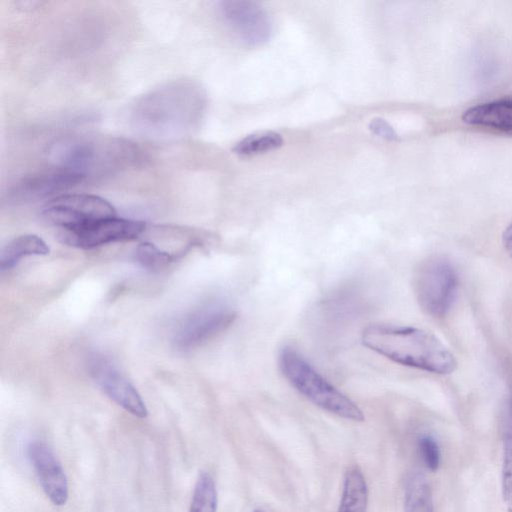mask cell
I'll return each instance as SVG.
<instances>
[{"mask_svg": "<svg viewBox=\"0 0 512 512\" xmlns=\"http://www.w3.org/2000/svg\"><path fill=\"white\" fill-rule=\"evenodd\" d=\"M206 104V94L198 83L176 80L139 97L131 108L130 120L147 137L177 138L198 127Z\"/></svg>", "mask_w": 512, "mask_h": 512, "instance_id": "6da1fadb", "label": "cell"}, {"mask_svg": "<svg viewBox=\"0 0 512 512\" xmlns=\"http://www.w3.org/2000/svg\"><path fill=\"white\" fill-rule=\"evenodd\" d=\"M361 339L370 350L404 366L436 374H449L457 366L450 350L435 335L419 328L371 324Z\"/></svg>", "mask_w": 512, "mask_h": 512, "instance_id": "7a4b0ae2", "label": "cell"}, {"mask_svg": "<svg viewBox=\"0 0 512 512\" xmlns=\"http://www.w3.org/2000/svg\"><path fill=\"white\" fill-rule=\"evenodd\" d=\"M56 168L83 180L121 170L139 159L138 148L129 140L111 136H80L61 140L51 149Z\"/></svg>", "mask_w": 512, "mask_h": 512, "instance_id": "3957f363", "label": "cell"}, {"mask_svg": "<svg viewBox=\"0 0 512 512\" xmlns=\"http://www.w3.org/2000/svg\"><path fill=\"white\" fill-rule=\"evenodd\" d=\"M278 365L290 385L315 406L353 422L365 419L358 405L326 380L293 347L285 346L280 350Z\"/></svg>", "mask_w": 512, "mask_h": 512, "instance_id": "277c9868", "label": "cell"}, {"mask_svg": "<svg viewBox=\"0 0 512 512\" xmlns=\"http://www.w3.org/2000/svg\"><path fill=\"white\" fill-rule=\"evenodd\" d=\"M458 276L451 263L442 258L425 261L414 277V292L421 309L428 315L443 317L454 302Z\"/></svg>", "mask_w": 512, "mask_h": 512, "instance_id": "5b68a950", "label": "cell"}, {"mask_svg": "<svg viewBox=\"0 0 512 512\" xmlns=\"http://www.w3.org/2000/svg\"><path fill=\"white\" fill-rule=\"evenodd\" d=\"M42 216L60 231H67L96 220L115 217L117 212L110 202L96 195L62 194L45 204Z\"/></svg>", "mask_w": 512, "mask_h": 512, "instance_id": "8992f818", "label": "cell"}, {"mask_svg": "<svg viewBox=\"0 0 512 512\" xmlns=\"http://www.w3.org/2000/svg\"><path fill=\"white\" fill-rule=\"evenodd\" d=\"M237 318L236 311L220 302L208 303L186 316L178 325L174 344L178 349L198 347L225 331Z\"/></svg>", "mask_w": 512, "mask_h": 512, "instance_id": "52a82bcc", "label": "cell"}, {"mask_svg": "<svg viewBox=\"0 0 512 512\" xmlns=\"http://www.w3.org/2000/svg\"><path fill=\"white\" fill-rule=\"evenodd\" d=\"M219 13L236 37L247 46H261L271 37L273 24L259 3L249 0H225L218 3Z\"/></svg>", "mask_w": 512, "mask_h": 512, "instance_id": "ba28073f", "label": "cell"}, {"mask_svg": "<svg viewBox=\"0 0 512 512\" xmlns=\"http://www.w3.org/2000/svg\"><path fill=\"white\" fill-rule=\"evenodd\" d=\"M143 221L118 216L93 221L81 227L60 231L59 237L65 244L91 249L101 245L133 240L144 230Z\"/></svg>", "mask_w": 512, "mask_h": 512, "instance_id": "9c48e42d", "label": "cell"}, {"mask_svg": "<svg viewBox=\"0 0 512 512\" xmlns=\"http://www.w3.org/2000/svg\"><path fill=\"white\" fill-rule=\"evenodd\" d=\"M89 366L93 379L109 398L136 417L147 416L148 411L140 394L110 360L95 355Z\"/></svg>", "mask_w": 512, "mask_h": 512, "instance_id": "30bf717a", "label": "cell"}, {"mask_svg": "<svg viewBox=\"0 0 512 512\" xmlns=\"http://www.w3.org/2000/svg\"><path fill=\"white\" fill-rule=\"evenodd\" d=\"M27 455L45 495L54 505H65L69 496L68 481L52 449L35 440L27 446Z\"/></svg>", "mask_w": 512, "mask_h": 512, "instance_id": "8fae6325", "label": "cell"}, {"mask_svg": "<svg viewBox=\"0 0 512 512\" xmlns=\"http://www.w3.org/2000/svg\"><path fill=\"white\" fill-rule=\"evenodd\" d=\"M82 181L79 176L56 168L22 179L12 187L9 197L16 201L36 200L66 191Z\"/></svg>", "mask_w": 512, "mask_h": 512, "instance_id": "7c38bea8", "label": "cell"}, {"mask_svg": "<svg viewBox=\"0 0 512 512\" xmlns=\"http://www.w3.org/2000/svg\"><path fill=\"white\" fill-rule=\"evenodd\" d=\"M462 120L469 125L512 135V99H499L470 107L463 113Z\"/></svg>", "mask_w": 512, "mask_h": 512, "instance_id": "4fadbf2b", "label": "cell"}, {"mask_svg": "<svg viewBox=\"0 0 512 512\" xmlns=\"http://www.w3.org/2000/svg\"><path fill=\"white\" fill-rule=\"evenodd\" d=\"M368 486L362 470L350 466L344 473L341 499L337 512H367Z\"/></svg>", "mask_w": 512, "mask_h": 512, "instance_id": "5bb4252c", "label": "cell"}, {"mask_svg": "<svg viewBox=\"0 0 512 512\" xmlns=\"http://www.w3.org/2000/svg\"><path fill=\"white\" fill-rule=\"evenodd\" d=\"M49 247L46 242L33 234L21 235L8 242L0 255L1 270H9L18 262L31 255H47Z\"/></svg>", "mask_w": 512, "mask_h": 512, "instance_id": "9a60e30c", "label": "cell"}, {"mask_svg": "<svg viewBox=\"0 0 512 512\" xmlns=\"http://www.w3.org/2000/svg\"><path fill=\"white\" fill-rule=\"evenodd\" d=\"M404 512H434L431 487L419 473L411 474L406 480Z\"/></svg>", "mask_w": 512, "mask_h": 512, "instance_id": "2e32d148", "label": "cell"}, {"mask_svg": "<svg viewBox=\"0 0 512 512\" xmlns=\"http://www.w3.org/2000/svg\"><path fill=\"white\" fill-rule=\"evenodd\" d=\"M502 495L508 512H512V395L507 400L503 421Z\"/></svg>", "mask_w": 512, "mask_h": 512, "instance_id": "e0dca14e", "label": "cell"}, {"mask_svg": "<svg viewBox=\"0 0 512 512\" xmlns=\"http://www.w3.org/2000/svg\"><path fill=\"white\" fill-rule=\"evenodd\" d=\"M218 495L213 477L202 471L195 483L189 512H217Z\"/></svg>", "mask_w": 512, "mask_h": 512, "instance_id": "ac0fdd59", "label": "cell"}, {"mask_svg": "<svg viewBox=\"0 0 512 512\" xmlns=\"http://www.w3.org/2000/svg\"><path fill=\"white\" fill-rule=\"evenodd\" d=\"M283 145L279 133L268 131L248 135L233 147L234 153L240 156H253L278 149Z\"/></svg>", "mask_w": 512, "mask_h": 512, "instance_id": "d6986e66", "label": "cell"}, {"mask_svg": "<svg viewBox=\"0 0 512 512\" xmlns=\"http://www.w3.org/2000/svg\"><path fill=\"white\" fill-rule=\"evenodd\" d=\"M135 257L145 268L159 270L173 261V256L150 242H142L136 248Z\"/></svg>", "mask_w": 512, "mask_h": 512, "instance_id": "ffe728a7", "label": "cell"}, {"mask_svg": "<svg viewBox=\"0 0 512 512\" xmlns=\"http://www.w3.org/2000/svg\"><path fill=\"white\" fill-rule=\"evenodd\" d=\"M418 450L425 467L436 471L441 462V452L436 440L430 435H422L418 440Z\"/></svg>", "mask_w": 512, "mask_h": 512, "instance_id": "44dd1931", "label": "cell"}, {"mask_svg": "<svg viewBox=\"0 0 512 512\" xmlns=\"http://www.w3.org/2000/svg\"><path fill=\"white\" fill-rule=\"evenodd\" d=\"M369 128L372 133L385 140L393 141L397 139V134L393 127L382 118L373 119L369 124Z\"/></svg>", "mask_w": 512, "mask_h": 512, "instance_id": "7402d4cb", "label": "cell"}, {"mask_svg": "<svg viewBox=\"0 0 512 512\" xmlns=\"http://www.w3.org/2000/svg\"><path fill=\"white\" fill-rule=\"evenodd\" d=\"M503 245L509 256L512 258V223L503 233Z\"/></svg>", "mask_w": 512, "mask_h": 512, "instance_id": "603a6c76", "label": "cell"}, {"mask_svg": "<svg viewBox=\"0 0 512 512\" xmlns=\"http://www.w3.org/2000/svg\"><path fill=\"white\" fill-rule=\"evenodd\" d=\"M252 512H265V511L263 509L257 508V509H254Z\"/></svg>", "mask_w": 512, "mask_h": 512, "instance_id": "cb8c5ba5", "label": "cell"}]
</instances>
